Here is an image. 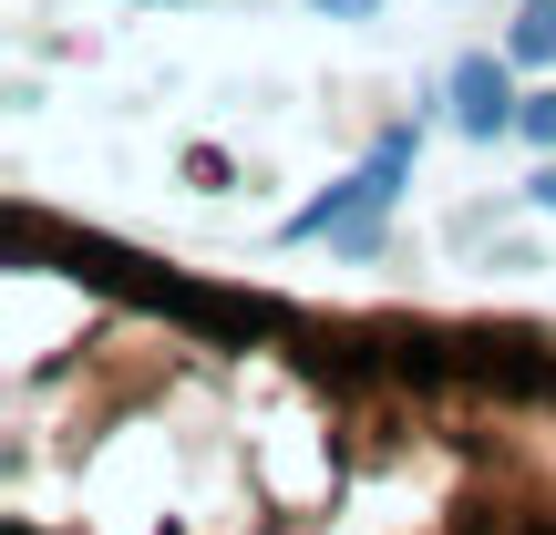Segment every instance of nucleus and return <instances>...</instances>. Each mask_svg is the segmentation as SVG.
Wrapping results in <instances>:
<instances>
[{
	"instance_id": "nucleus-6",
	"label": "nucleus",
	"mask_w": 556,
	"mask_h": 535,
	"mask_svg": "<svg viewBox=\"0 0 556 535\" xmlns=\"http://www.w3.org/2000/svg\"><path fill=\"white\" fill-rule=\"evenodd\" d=\"M526 196H536V206H556V165H546V176H536V186H526Z\"/></svg>"
},
{
	"instance_id": "nucleus-4",
	"label": "nucleus",
	"mask_w": 556,
	"mask_h": 535,
	"mask_svg": "<svg viewBox=\"0 0 556 535\" xmlns=\"http://www.w3.org/2000/svg\"><path fill=\"white\" fill-rule=\"evenodd\" d=\"M516 135H536L546 155H556V93H546V103H526V114H516Z\"/></svg>"
},
{
	"instance_id": "nucleus-5",
	"label": "nucleus",
	"mask_w": 556,
	"mask_h": 535,
	"mask_svg": "<svg viewBox=\"0 0 556 535\" xmlns=\"http://www.w3.org/2000/svg\"><path fill=\"white\" fill-rule=\"evenodd\" d=\"M309 11H330V21H371L381 0H309Z\"/></svg>"
},
{
	"instance_id": "nucleus-3",
	"label": "nucleus",
	"mask_w": 556,
	"mask_h": 535,
	"mask_svg": "<svg viewBox=\"0 0 556 535\" xmlns=\"http://www.w3.org/2000/svg\"><path fill=\"white\" fill-rule=\"evenodd\" d=\"M505 52H516V62H556V0H526L516 31H505Z\"/></svg>"
},
{
	"instance_id": "nucleus-1",
	"label": "nucleus",
	"mask_w": 556,
	"mask_h": 535,
	"mask_svg": "<svg viewBox=\"0 0 556 535\" xmlns=\"http://www.w3.org/2000/svg\"><path fill=\"white\" fill-rule=\"evenodd\" d=\"M402 176H413V135H381L371 155H361V176H340L319 206L289 217V238L299 247H319V238H330V247H381V206L402 196Z\"/></svg>"
},
{
	"instance_id": "nucleus-2",
	"label": "nucleus",
	"mask_w": 556,
	"mask_h": 535,
	"mask_svg": "<svg viewBox=\"0 0 556 535\" xmlns=\"http://www.w3.org/2000/svg\"><path fill=\"white\" fill-rule=\"evenodd\" d=\"M516 114H526V103H516V82H505V62L495 52H464L454 62V124L484 144V135H505Z\"/></svg>"
}]
</instances>
